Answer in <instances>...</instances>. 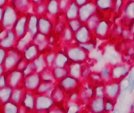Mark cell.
<instances>
[{
  "label": "cell",
  "mask_w": 134,
  "mask_h": 113,
  "mask_svg": "<svg viewBox=\"0 0 134 113\" xmlns=\"http://www.w3.org/2000/svg\"><path fill=\"white\" fill-rule=\"evenodd\" d=\"M21 13H20L15 7L11 4L8 3L3 8V16L2 20V28L4 31L13 29L17 18Z\"/></svg>",
  "instance_id": "obj_1"
},
{
  "label": "cell",
  "mask_w": 134,
  "mask_h": 113,
  "mask_svg": "<svg viewBox=\"0 0 134 113\" xmlns=\"http://www.w3.org/2000/svg\"><path fill=\"white\" fill-rule=\"evenodd\" d=\"M22 57H23L22 52L17 47H14L8 50L3 63V67L5 68V71L10 72L12 70H14Z\"/></svg>",
  "instance_id": "obj_2"
},
{
  "label": "cell",
  "mask_w": 134,
  "mask_h": 113,
  "mask_svg": "<svg viewBox=\"0 0 134 113\" xmlns=\"http://www.w3.org/2000/svg\"><path fill=\"white\" fill-rule=\"evenodd\" d=\"M27 20L28 16L26 13L20 14L13 28V30L17 37L18 42L27 34Z\"/></svg>",
  "instance_id": "obj_3"
},
{
  "label": "cell",
  "mask_w": 134,
  "mask_h": 113,
  "mask_svg": "<svg viewBox=\"0 0 134 113\" xmlns=\"http://www.w3.org/2000/svg\"><path fill=\"white\" fill-rule=\"evenodd\" d=\"M7 76V84L8 87L12 89L24 87V72L18 70H12L10 72H5Z\"/></svg>",
  "instance_id": "obj_4"
},
{
  "label": "cell",
  "mask_w": 134,
  "mask_h": 113,
  "mask_svg": "<svg viewBox=\"0 0 134 113\" xmlns=\"http://www.w3.org/2000/svg\"><path fill=\"white\" fill-rule=\"evenodd\" d=\"M17 44L18 39L13 29L5 31V35L0 37V47L6 50L16 47Z\"/></svg>",
  "instance_id": "obj_5"
},
{
  "label": "cell",
  "mask_w": 134,
  "mask_h": 113,
  "mask_svg": "<svg viewBox=\"0 0 134 113\" xmlns=\"http://www.w3.org/2000/svg\"><path fill=\"white\" fill-rule=\"evenodd\" d=\"M41 81V76L38 72H34L32 74L24 76V87L26 90L35 93L38 89V87L39 86Z\"/></svg>",
  "instance_id": "obj_6"
},
{
  "label": "cell",
  "mask_w": 134,
  "mask_h": 113,
  "mask_svg": "<svg viewBox=\"0 0 134 113\" xmlns=\"http://www.w3.org/2000/svg\"><path fill=\"white\" fill-rule=\"evenodd\" d=\"M40 50L37 44H35L33 40L30 42L22 50L23 57L28 61H33L36 57H38V53Z\"/></svg>",
  "instance_id": "obj_7"
},
{
  "label": "cell",
  "mask_w": 134,
  "mask_h": 113,
  "mask_svg": "<svg viewBox=\"0 0 134 113\" xmlns=\"http://www.w3.org/2000/svg\"><path fill=\"white\" fill-rule=\"evenodd\" d=\"M35 97L36 95L35 93L27 90L20 105V107L24 109V111L35 110Z\"/></svg>",
  "instance_id": "obj_8"
},
{
  "label": "cell",
  "mask_w": 134,
  "mask_h": 113,
  "mask_svg": "<svg viewBox=\"0 0 134 113\" xmlns=\"http://www.w3.org/2000/svg\"><path fill=\"white\" fill-rule=\"evenodd\" d=\"M53 104V101L46 94H38L35 97V110L43 111L50 108Z\"/></svg>",
  "instance_id": "obj_9"
},
{
  "label": "cell",
  "mask_w": 134,
  "mask_h": 113,
  "mask_svg": "<svg viewBox=\"0 0 134 113\" xmlns=\"http://www.w3.org/2000/svg\"><path fill=\"white\" fill-rule=\"evenodd\" d=\"M38 17L36 14L28 15L27 20V33L32 36V39L38 33Z\"/></svg>",
  "instance_id": "obj_10"
},
{
  "label": "cell",
  "mask_w": 134,
  "mask_h": 113,
  "mask_svg": "<svg viewBox=\"0 0 134 113\" xmlns=\"http://www.w3.org/2000/svg\"><path fill=\"white\" fill-rule=\"evenodd\" d=\"M9 2L11 3L15 7V9L21 14L26 13L31 5H32L31 0H9Z\"/></svg>",
  "instance_id": "obj_11"
},
{
  "label": "cell",
  "mask_w": 134,
  "mask_h": 113,
  "mask_svg": "<svg viewBox=\"0 0 134 113\" xmlns=\"http://www.w3.org/2000/svg\"><path fill=\"white\" fill-rule=\"evenodd\" d=\"M51 28H52V24L49 19H47L43 16L38 17V33L46 35L50 32Z\"/></svg>",
  "instance_id": "obj_12"
},
{
  "label": "cell",
  "mask_w": 134,
  "mask_h": 113,
  "mask_svg": "<svg viewBox=\"0 0 134 113\" xmlns=\"http://www.w3.org/2000/svg\"><path fill=\"white\" fill-rule=\"evenodd\" d=\"M26 91L27 90H25V88L24 87H20L13 89L10 101L20 105L24 98V96Z\"/></svg>",
  "instance_id": "obj_13"
},
{
  "label": "cell",
  "mask_w": 134,
  "mask_h": 113,
  "mask_svg": "<svg viewBox=\"0 0 134 113\" xmlns=\"http://www.w3.org/2000/svg\"><path fill=\"white\" fill-rule=\"evenodd\" d=\"M13 89L9 87L0 88V103L4 105L10 101Z\"/></svg>",
  "instance_id": "obj_14"
},
{
  "label": "cell",
  "mask_w": 134,
  "mask_h": 113,
  "mask_svg": "<svg viewBox=\"0 0 134 113\" xmlns=\"http://www.w3.org/2000/svg\"><path fill=\"white\" fill-rule=\"evenodd\" d=\"M3 112H20V105L9 101L3 105Z\"/></svg>",
  "instance_id": "obj_15"
},
{
  "label": "cell",
  "mask_w": 134,
  "mask_h": 113,
  "mask_svg": "<svg viewBox=\"0 0 134 113\" xmlns=\"http://www.w3.org/2000/svg\"><path fill=\"white\" fill-rule=\"evenodd\" d=\"M59 9V4L55 0H49L46 3V11L51 14H56Z\"/></svg>",
  "instance_id": "obj_16"
},
{
  "label": "cell",
  "mask_w": 134,
  "mask_h": 113,
  "mask_svg": "<svg viewBox=\"0 0 134 113\" xmlns=\"http://www.w3.org/2000/svg\"><path fill=\"white\" fill-rule=\"evenodd\" d=\"M6 53H7L6 50L0 47V65H3V63L6 56Z\"/></svg>",
  "instance_id": "obj_17"
},
{
  "label": "cell",
  "mask_w": 134,
  "mask_h": 113,
  "mask_svg": "<svg viewBox=\"0 0 134 113\" xmlns=\"http://www.w3.org/2000/svg\"><path fill=\"white\" fill-rule=\"evenodd\" d=\"M9 3V0H0V7H5Z\"/></svg>",
  "instance_id": "obj_18"
},
{
  "label": "cell",
  "mask_w": 134,
  "mask_h": 113,
  "mask_svg": "<svg viewBox=\"0 0 134 113\" xmlns=\"http://www.w3.org/2000/svg\"><path fill=\"white\" fill-rule=\"evenodd\" d=\"M45 0H31V2H32V5H35L38 3H40L42 2H44Z\"/></svg>",
  "instance_id": "obj_19"
}]
</instances>
